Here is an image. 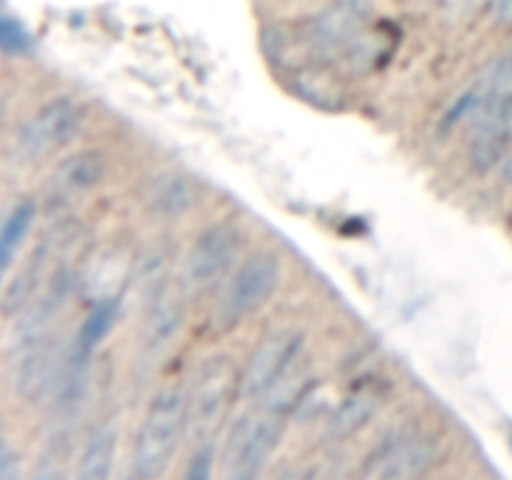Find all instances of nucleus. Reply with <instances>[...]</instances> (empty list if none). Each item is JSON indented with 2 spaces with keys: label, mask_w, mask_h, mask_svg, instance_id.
<instances>
[{
  "label": "nucleus",
  "mask_w": 512,
  "mask_h": 480,
  "mask_svg": "<svg viewBox=\"0 0 512 480\" xmlns=\"http://www.w3.org/2000/svg\"><path fill=\"white\" fill-rule=\"evenodd\" d=\"M288 415L253 400L248 410L238 415L225 430L220 463L223 475L230 480H253L268 468L280 440L285 435Z\"/></svg>",
  "instance_id": "f03ea898"
},
{
  "label": "nucleus",
  "mask_w": 512,
  "mask_h": 480,
  "mask_svg": "<svg viewBox=\"0 0 512 480\" xmlns=\"http://www.w3.org/2000/svg\"><path fill=\"white\" fill-rule=\"evenodd\" d=\"M293 73L295 88L310 103L323 105V108H335L338 103H343L340 80L338 75H333L328 60H313V63H305L303 68L293 70Z\"/></svg>",
  "instance_id": "a211bd4d"
},
{
  "label": "nucleus",
  "mask_w": 512,
  "mask_h": 480,
  "mask_svg": "<svg viewBox=\"0 0 512 480\" xmlns=\"http://www.w3.org/2000/svg\"><path fill=\"white\" fill-rule=\"evenodd\" d=\"M373 15L370 0H333L303 25L305 40L315 60L340 58L358 35L365 33Z\"/></svg>",
  "instance_id": "9d476101"
},
{
  "label": "nucleus",
  "mask_w": 512,
  "mask_h": 480,
  "mask_svg": "<svg viewBox=\"0 0 512 480\" xmlns=\"http://www.w3.org/2000/svg\"><path fill=\"white\" fill-rule=\"evenodd\" d=\"M83 120V108L73 98L58 95V98L48 100L18 130V138H15L13 145L15 158L25 165H33L38 160L48 158V155H53L55 150L68 145L78 135V130L83 128Z\"/></svg>",
  "instance_id": "1a4fd4ad"
},
{
  "label": "nucleus",
  "mask_w": 512,
  "mask_h": 480,
  "mask_svg": "<svg viewBox=\"0 0 512 480\" xmlns=\"http://www.w3.org/2000/svg\"><path fill=\"white\" fill-rule=\"evenodd\" d=\"M283 280V260L273 250H258L240 260L228 283L220 288L218 305H215V325L228 330L248 320L260 308L270 303Z\"/></svg>",
  "instance_id": "39448f33"
},
{
  "label": "nucleus",
  "mask_w": 512,
  "mask_h": 480,
  "mask_svg": "<svg viewBox=\"0 0 512 480\" xmlns=\"http://www.w3.org/2000/svg\"><path fill=\"white\" fill-rule=\"evenodd\" d=\"M183 283H165L148 303L143 305V328L138 338V363L145 370H153L168 358L170 350L183 333L188 318V300Z\"/></svg>",
  "instance_id": "6e6552de"
},
{
  "label": "nucleus",
  "mask_w": 512,
  "mask_h": 480,
  "mask_svg": "<svg viewBox=\"0 0 512 480\" xmlns=\"http://www.w3.org/2000/svg\"><path fill=\"white\" fill-rule=\"evenodd\" d=\"M440 443L423 428H398L385 435L363 460L360 475L368 480L423 478L438 465Z\"/></svg>",
  "instance_id": "423d86ee"
},
{
  "label": "nucleus",
  "mask_w": 512,
  "mask_h": 480,
  "mask_svg": "<svg viewBox=\"0 0 512 480\" xmlns=\"http://www.w3.org/2000/svg\"><path fill=\"white\" fill-rule=\"evenodd\" d=\"M383 405V390L380 385H360L350 390L343 403L335 405L328 415V435L333 440H348L365 428L375 418L378 408Z\"/></svg>",
  "instance_id": "4468645a"
},
{
  "label": "nucleus",
  "mask_w": 512,
  "mask_h": 480,
  "mask_svg": "<svg viewBox=\"0 0 512 480\" xmlns=\"http://www.w3.org/2000/svg\"><path fill=\"white\" fill-rule=\"evenodd\" d=\"M35 218H38V205H35V200L30 198L18 200V203L13 205V210L5 215L3 230H0V260H3V275L10 273V265H13L15 253H18L20 245H23L25 238H28Z\"/></svg>",
  "instance_id": "6ab92c4d"
},
{
  "label": "nucleus",
  "mask_w": 512,
  "mask_h": 480,
  "mask_svg": "<svg viewBox=\"0 0 512 480\" xmlns=\"http://www.w3.org/2000/svg\"><path fill=\"white\" fill-rule=\"evenodd\" d=\"M512 150V123L508 125H485L473 130V140L468 148V160L475 173H490L500 170L508 153Z\"/></svg>",
  "instance_id": "f3484780"
},
{
  "label": "nucleus",
  "mask_w": 512,
  "mask_h": 480,
  "mask_svg": "<svg viewBox=\"0 0 512 480\" xmlns=\"http://www.w3.org/2000/svg\"><path fill=\"white\" fill-rule=\"evenodd\" d=\"M23 455L8 438L0 440V480H18L23 473Z\"/></svg>",
  "instance_id": "4be33fe9"
},
{
  "label": "nucleus",
  "mask_w": 512,
  "mask_h": 480,
  "mask_svg": "<svg viewBox=\"0 0 512 480\" xmlns=\"http://www.w3.org/2000/svg\"><path fill=\"white\" fill-rule=\"evenodd\" d=\"M243 395V373L230 355H210L188 383V438L218 440L235 398Z\"/></svg>",
  "instance_id": "7ed1b4c3"
},
{
  "label": "nucleus",
  "mask_w": 512,
  "mask_h": 480,
  "mask_svg": "<svg viewBox=\"0 0 512 480\" xmlns=\"http://www.w3.org/2000/svg\"><path fill=\"white\" fill-rule=\"evenodd\" d=\"M0 43H3L5 53L13 55H25L33 48V38L28 35V30L23 28V23L10 15H3L0 20Z\"/></svg>",
  "instance_id": "412c9836"
},
{
  "label": "nucleus",
  "mask_w": 512,
  "mask_h": 480,
  "mask_svg": "<svg viewBox=\"0 0 512 480\" xmlns=\"http://www.w3.org/2000/svg\"><path fill=\"white\" fill-rule=\"evenodd\" d=\"M120 313H123V295H113V298H100L90 305L88 315L80 323L78 333H75L73 345L78 353L95 355V350L103 345L108 338L110 330L118 323Z\"/></svg>",
  "instance_id": "dca6fc26"
},
{
  "label": "nucleus",
  "mask_w": 512,
  "mask_h": 480,
  "mask_svg": "<svg viewBox=\"0 0 512 480\" xmlns=\"http://www.w3.org/2000/svg\"><path fill=\"white\" fill-rule=\"evenodd\" d=\"M188 438V385H163L150 398L130 453L133 478L153 480L170 470Z\"/></svg>",
  "instance_id": "f257e3e1"
},
{
  "label": "nucleus",
  "mask_w": 512,
  "mask_h": 480,
  "mask_svg": "<svg viewBox=\"0 0 512 480\" xmlns=\"http://www.w3.org/2000/svg\"><path fill=\"white\" fill-rule=\"evenodd\" d=\"M215 463H218V443H215V440L193 443V455H190L188 468H185V478L188 480L213 478Z\"/></svg>",
  "instance_id": "aec40b11"
},
{
  "label": "nucleus",
  "mask_w": 512,
  "mask_h": 480,
  "mask_svg": "<svg viewBox=\"0 0 512 480\" xmlns=\"http://www.w3.org/2000/svg\"><path fill=\"white\" fill-rule=\"evenodd\" d=\"M305 338L295 328L270 330L250 353L243 370V398L258 400L303 360Z\"/></svg>",
  "instance_id": "9b49d317"
},
{
  "label": "nucleus",
  "mask_w": 512,
  "mask_h": 480,
  "mask_svg": "<svg viewBox=\"0 0 512 480\" xmlns=\"http://www.w3.org/2000/svg\"><path fill=\"white\" fill-rule=\"evenodd\" d=\"M245 245V230L233 220H218L195 235L193 245L185 253L183 288L190 298L215 295L235 268Z\"/></svg>",
  "instance_id": "20e7f679"
},
{
  "label": "nucleus",
  "mask_w": 512,
  "mask_h": 480,
  "mask_svg": "<svg viewBox=\"0 0 512 480\" xmlns=\"http://www.w3.org/2000/svg\"><path fill=\"white\" fill-rule=\"evenodd\" d=\"M488 0H445V10H448L450 18L460 20V18H468V15L478 13Z\"/></svg>",
  "instance_id": "5701e85b"
},
{
  "label": "nucleus",
  "mask_w": 512,
  "mask_h": 480,
  "mask_svg": "<svg viewBox=\"0 0 512 480\" xmlns=\"http://www.w3.org/2000/svg\"><path fill=\"white\" fill-rule=\"evenodd\" d=\"M105 175H108V158H105L103 150H75L55 165L53 175H50V195L65 200L90 193L103 183Z\"/></svg>",
  "instance_id": "f8f14e48"
},
{
  "label": "nucleus",
  "mask_w": 512,
  "mask_h": 480,
  "mask_svg": "<svg viewBox=\"0 0 512 480\" xmlns=\"http://www.w3.org/2000/svg\"><path fill=\"white\" fill-rule=\"evenodd\" d=\"M10 353V385L15 395L28 403L48 400L53 388L58 385L70 353H73V340L65 335L53 333L48 338H40L23 348L8 350Z\"/></svg>",
  "instance_id": "0eeeda50"
},
{
  "label": "nucleus",
  "mask_w": 512,
  "mask_h": 480,
  "mask_svg": "<svg viewBox=\"0 0 512 480\" xmlns=\"http://www.w3.org/2000/svg\"><path fill=\"white\" fill-rule=\"evenodd\" d=\"M118 453V428L110 420L93 425L83 438L78 460H75V478L80 480H108L115 468Z\"/></svg>",
  "instance_id": "2eb2a0df"
},
{
  "label": "nucleus",
  "mask_w": 512,
  "mask_h": 480,
  "mask_svg": "<svg viewBox=\"0 0 512 480\" xmlns=\"http://www.w3.org/2000/svg\"><path fill=\"white\" fill-rule=\"evenodd\" d=\"M500 178L508 185H512V150L508 153V158H505V163L500 165Z\"/></svg>",
  "instance_id": "b1692460"
},
{
  "label": "nucleus",
  "mask_w": 512,
  "mask_h": 480,
  "mask_svg": "<svg viewBox=\"0 0 512 480\" xmlns=\"http://www.w3.org/2000/svg\"><path fill=\"white\" fill-rule=\"evenodd\" d=\"M203 203V185L188 173L170 170L153 180L148 205L160 218H183Z\"/></svg>",
  "instance_id": "ddd939ff"
}]
</instances>
